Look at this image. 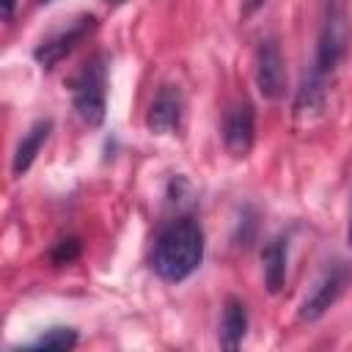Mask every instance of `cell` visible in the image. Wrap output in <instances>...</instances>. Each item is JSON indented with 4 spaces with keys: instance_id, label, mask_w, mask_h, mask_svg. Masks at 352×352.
<instances>
[{
    "instance_id": "cell-1",
    "label": "cell",
    "mask_w": 352,
    "mask_h": 352,
    "mask_svg": "<svg viewBox=\"0 0 352 352\" xmlns=\"http://www.w3.org/2000/svg\"><path fill=\"white\" fill-rule=\"evenodd\" d=\"M349 47H352V22L346 16V8L341 0H327L324 11H322L319 36H316L314 63L305 72V77L294 94V113L297 116H311V113H319L324 107L327 80L346 60Z\"/></svg>"
},
{
    "instance_id": "cell-2",
    "label": "cell",
    "mask_w": 352,
    "mask_h": 352,
    "mask_svg": "<svg viewBox=\"0 0 352 352\" xmlns=\"http://www.w3.org/2000/svg\"><path fill=\"white\" fill-rule=\"evenodd\" d=\"M204 253H206V236L201 223L190 214H179L157 231L151 242L148 267L160 280L182 283L201 267Z\"/></svg>"
},
{
    "instance_id": "cell-3",
    "label": "cell",
    "mask_w": 352,
    "mask_h": 352,
    "mask_svg": "<svg viewBox=\"0 0 352 352\" xmlns=\"http://www.w3.org/2000/svg\"><path fill=\"white\" fill-rule=\"evenodd\" d=\"M107 66L110 58L99 52L72 77V107L88 126H99L107 116Z\"/></svg>"
},
{
    "instance_id": "cell-4",
    "label": "cell",
    "mask_w": 352,
    "mask_h": 352,
    "mask_svg": "<svg viewBox=\"0 0 352 352\" xmlns=\"http://www.w3.org/2000/svg\"><path fill=\"white\" fill-rule=\"evenodd\" d=\"M96 30V16L94 14H80L72 22H66L60 30H55L52 36L41 38L33 50V58L41 69H52L58 66L69 52L77 50V44H82L91 33Z\"/></svg>"
},
{
    "instance_id": "cell-5",
    "label": "cell",
    "mask_w": 352,
    "mask_h": 352,
    "mask_svg": "<svg viewBox=\"0 0 352 352\" xmlns=\"http://www.w3.org/2000/svg\"><path fill=\"white\" fill-rule=\"evenodd\" d=\"M349 280H352V270H349L344 261H333V264L319 275V280L314 283L311 294L302 300L297 316H300L302 322H316V319H322V316L338 302V297L344 294V289L349 286Z\"/></svg>"
},
{
    "instance_id": "cell-6",
    "label": "cell",
    "mask_w": 352,
    "mask_h": 352,
    "mask_svg": "<svg viewBox=\"0 0 352 352\" xmlns=\"http://www.w3.org/2000/svg\"><path fill=\"white\" fill-rule=\"evenodd\" d=\"M223 146L231 157H248L256 140V110L248 99H239L228 104L223 113Z\"/></svg>"
},
{
    "instance_id": "cell-7",
    "label": "cell",
    "mask_w": 352,
    "mask_h": 352,
    "mask_svg": "<svg viewBox=\"0 0 352 352\" xmlns=\"http://www.w3.org/2000/svg\"><path fill=\"white\" fill-rule=\"evenodd\" d=\"M256 88L264 99H280L286 94V66L280 47L272 36L261 38L256 47Z\"/></svg>"
},
{
    "instance_id": "cell-8",
    "label": "cell",
    "mask_w": 352,
    "mask_h": 352,
    "mask_svg": "<svg viewBox=\"0 0 352 352\" xmlns=\"http://www.w3.org/2000/svg\"><path fill=\"white\" fill-rule=\"evenodd\" d=\"M184 118V94L179 85H162L157 96L148 104L146 113V126L154 135H170L182 126Z\"/></svg>"
},
{
    "instance_id": "cell-9",
    "label": "cell",
    "mask_w": 352,
    "mask_h": 352,
    "mask_svg": "<svg viewBox=\"0 0 352 352\" xmlns=\"http://www.w3.org/2000/svg\"><path fill=\"white\" fill-rule=\"evenodd\" d=\"M52 135V118H38L30 124V129L22 135V140L16 143V151H14V160H11V173L19 179L30 170V165L36 162L38 151L44 148V143L50 140Z\"/></svg>"
},
{
    "instance_id": "cell-10",
    "label": "cell",
    "mask_w": 352,
    "mask_h": 352,
    "mask_svg": "<svg viewBox=\"0 0 352 352\" xmlns=\"http://www.w3.org/2000/svg\"><path fill=\"white\" fill-rule=\"evenodd\" d=\"M286 250H289V239L283 234L272 236L264 250H261V270H264V283L272 294H278L283 289L286 280Z\"/></svg>"
},
{
    "instance_id": "cell-11",
    "label": "cell",
    "mask_w": 352,
    "mask_h": 352,
    "mask_svg": "<svg viewBox=\"0 0 352 352\" xmlns=\"http://www.w3.org/2000/svg\"><path fill=\"white\" fill-rule=\"evenodd\" d=\"M248 333V308L242 300L228 297L220 316V344L226 349H239Z\"/></svg>"
},
{
    "instance_id": "cell-12",
    "label": "cell",
    "mask_w": 352,
    "mask_h": 352,
    "mask_svg": "<svg viewBox=\"0 0 352 352\" xmlns=\"http://www.w3.org/2000/svg\"><path fill=\"white\" fill-rule=\"evenodd\" d=\"M77 341H80V336H77L74 327H60L58 324V327H47L33 341H25L19 349H58V352H63V349H74Z\"/></svg>"
},
{
    "instance_id": "cell-13",
    "label": "cell",
    "mask_w": 352,
    "mask_h": 352,
    "mask_svg": "<svg viewBox=\"0 0 352 352\" xmlns=\"http://www.w3.org/2000/svg\"><path fill=\"white\" fill-rule=\"evenodd\" d=\"M80 256V242L77 239H63V242H58V248L52 250V261L55 264H69V261H74Z\"/></svg>"
},
{
    "instance_id": "cell-14",
    "label": "cell",
    "mask_w": 352,
    "mask_h": 352,
    "mask_svg": "<svg viewBox=\"0 0 352 352\" xmlns=\"http://www.w3.org/2000/svg\"><path fill=\"white\" fill-rule=\"evenodd\" d=\"M14 8H16V0H3V19H6V22H11Z\"/></svg>"
},
{
    "instance_id": "cell-15",
    "label": "cell",
    "mask_w": 352,
    "mask_h": 352,
    "mask_svg": "<svg viewBox=\"0 0 352 352\" xmlns=\"http://www.w3.org/2000/svg\"><path fill=\"white\" fill-rule=\"evenodd\" d=\"M264 6V0H242V11L245 14H253L256 8H261Z\"/></svg>"
},
{
    "instance_id": "cell-16",
    "label": "cell",
    "mask_w": 352,
    "mask_h": 352,
    "mask_svg": "<svg viewBox=\"0 0 352 352\" xmlns=\"http://www.w3.org/2000/svg\"><path fill=\"white\" fill-rule=\"evenodd\" d=\"M346 242H349V248H352V214H349V228H346Z\"/></svg>"
},
{
    "instance_id": "cell-17",
    "label": "cell",
    "mask_w": 352,
    "mask_h": 352,
    "mask_svg": "<svg viewBox=\"0 0 352 352\" xmlns=\"http://www.w3.org/2000/svg\"><path fill=\"white\" fill-rule=\"evenodd\" d=\"M107 3H113V6H121V3H124V0H107Z\"/></svg>"
},
{
    "instance_id": "cell-18",
    "label": "cell",
    "mask_w": 352,
    "mask_h": 352,
    "mask_svg": "<svg viewBox=\"0 0 352 352\" xmlns=\"http://www.w3.org/2000/svg\"><path fill=\"white\" fill-rule=\"evenodd\" d=\"M38 3H52V0H38Z\"/></svg>"
}]
</instances>
